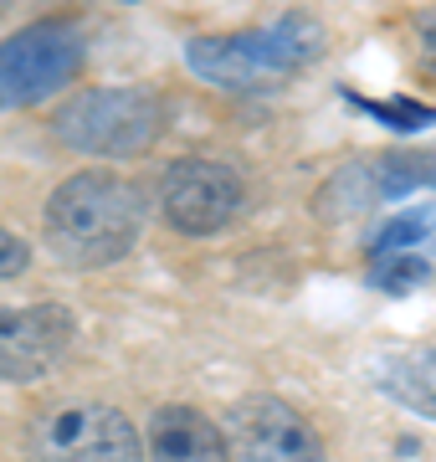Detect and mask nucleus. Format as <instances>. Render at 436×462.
<instances>
[{
    "instance_id": "nucleus-1",
    "label": "nucleus",
    "mask_w": 436,
    "mask_h": 462,
    "mask_svg": "<svg viewBox=\"0 0 436 462\" xmlns=\"http://www.w3.org/2000/svg\"><path fill=\"white\" fill-rule=\"evenodd\" d=\"M144 231V196L139 185L83 170L51 190L47 200V247L68 267H108L129 257Z\"/></svg>"
},
{
    "instance_id": "nucleus-2",
    "label": "nucleus",
    "mask_w": 436,
    "mask_h": 462,
    "mask_svg": "<svg viewBox=\"0 0 436 462\" xmlns=\"http://www.w3.org/2000/svg\"><path fill=\"white\" fill-rule=\"evenodd\" d=\"M190 67L201 72L205 83L232 88V93H268V88L293 83L303 67H313L323 57V26L313 16H293L272 21L262 32H241V36H201L185 47Z\"/></svg>"
},
{
    "instance_id": "nucleus-3",
    "label": "nucleus",
    "mask_w": 436,
    "mask_h": 462,
    "mask_svg": "<svg viewBox=\"0 0 436 462\" xmlns=\"http://www.w3.org/2000/svg\"><path fill=\"white\" fill-rule=\"evenodd\" d=\"M165 129V103L144 88H87L68 108H57L51 134L77 154L139 160Z\"/></svg>"
},
{
    "instance_id": "nucleus-4",
    "label": "nucleus",
    "mask_w": 436,
    "mask_h": 462,
    "mask_svg": "<svg viewBox=\"0 0 436 462\" xmlns=\"http://www.w3.org/2000/svg\"><path fill=\"white\" fill-rule=\"evenodd\" d=\"M32 462H144V442L108 401H62L32 427Z\"/></svg>"
},
{
    "instance_id": "nucleus-5",
    "label": "nucleus",
    "mask_w": 436,
    "mask_h": 462,
    "mask_svg": "<svg viewBox=\"0 0 436 462\" xmlns=\"http://www.w3.org/2000/svg\"><path fill=\"white\" fill-rule=\"evenodd\" d=\"M83 32L72 21H36L0 42V108H32L77 78Z\"/></svg>"
},
{
    "instance_id": "nucleus-6",
    "label": "nucleus",
    "mask_w": 436,
    "mask_h": 462,
    "mask_svg": "<svg viewBox=\"0 0 436 462\" xmlns=\"http://www.w3.org/2000/svg\"><path fill=\"white\" fill-rule=\"evenodd\" d=\"M226 452L236 462H323L319 431L277 396H247L226 416Z\"/></svg>"
},
{
    "instance_id": "nucleus-7",
    "label": "nucleus",
    "mask_w": 436,
    "mask_h": 462,
    "mask_svg": "<svg viewBox=\"0 0 436 462\" xmlns=\"http://www.w3.org/2000/svg\"><path fill=\"white\" fill-rule=\"evenodd\" d=\"M159 206L185 236H216L241 211V175L216 160H175L159 180Z\"/></svg>"
},
{
    "instance_id": "nucleus-8",
    "label": "nucleus",
    "mask_w": 436,
    "mask_h": 462,
    "mask_svg": "<svg viewBox=\"0 0 436 462\" xmlns=\"http://www.w3.org/2000/svg\"><path fill=\"white\" fill-rule=\"evenodd\" d=\"M77 339V319L62 303L0 309V380H41Z\"/></svg>"
},
{
    "instance_id": "nucleus-9",
    "label": "nucleus",
    "mask_w": 436,
    "mask_h": 462,
    "mask_svg": "<svg viewBox=\"0 0 436 462\" xmlns=\"http://www.w3.org/2000/svg\"><path fill=\"white\" fill-rule=\"evenodd\" d=\"M150 462H232L226 431L195 406H159L150 416Z\"/></svg>"
},
{
    "instance_id": "nucleus-10",
    "label": "nucleus",
    "mask_w": 436,
    "mask_h": 462,
    "mask_svg": "<svg viewBox=\"0 0 436 462\" xmlns=\"http://www.w3.org/2000/svg\"><path fill=\"white\" fill-rule=\"evenodd\" d=\"M375 385L390 401H401L405 411H421L426 421H436V349H380L375 355Z\"/></svg>"
},
{
    "instance_id": "nucleus-11",
    "label": "nucleus",
    "mask_w": 436,
    "mask_h": 462,
    "mask_svg": "<svg viewBox=\"0 0 436 462\" xmlns=\"http://www.w3.org/2000/svg\"><path fill=\"white\" fill-rule=\"evenodd\" d=\"M369 175H375L380 200H386V196H405V190H431V185H436V160H431V154H390V160H375Z\"/></svg>"
},
{
    "instance_id": "nucleus-12",
    "label": "nucleus",
    "mask_w": 436,
    "mask_h": 462,
    "mask_svg": "<svg viewBox=\"0 0 436 462\" xmlns=\"http://www.w3.org/2000/svg\"><path fill=\"white\" fill-rule=\"evenodd\" d=\"M375 200H380V190H375L369 165H350V170H339L334 180H329V190H323V200H319V211L354 216V211H365V206H375Z\"/></svg>"
},
{
    "instance_id": "nucleus-13",
    "label": "nucleus",
    "mask_w": 436,
    "mask_h": 462,
    "mask_svg": "<svg viewBox=\"0 0 436 462\" xmlns=\"http://www.w3.org/2000/svg\"><path fill=\"white\" fill-rule=\"evenodd\" d=\"M354 98V93H350ZM359 103V114H375V118H386V124H395V129H431L436 124V108H421V103H375V98H354Z\"/></svg>"
},
{
    "instance_id": "nucleus-14",
    "label": "nucleus",
    "mask_w": 436,
    "mask_h": 462,
    "mask_svg": "<svg viewBox=\"0 0 436 462\" xmlns=\"http://www.w3.org/2000/svg\"><path fill=\"white\" fill-rule=\"evenodd\" d=\"M431 267L421 263V257H386V263L375 267V288H386V293H405V288H421Z\"/></svg>"
},
{
    "instance_id": "nucleus-15",
    "label": "nucleus",
    "mask_w": 436,
    "mask_h": 462,
    "mask_svg": "<svg viewBox=\"0 0 436 462\" xmlns=\"http://www.w3.org/2000/svg\"><path fill=\"white\" fill-rule=\"evenodd\" d=\"M426 226H431V211H416V216H401V221H390L375 242H369V252L380 257V252H390V247H411V242H421L426 236Z\"/></svg>"
},
{
    "instance_id": "nucleus-16",
    "label": "nucleus",
    "mask_w": 436,
    "mask_h": 462,
    "mask_svg": "<svg viewBox=\"0 0 436 462\" xmlns=\"http://www.w3.org/2000/svg\"><path fill=\"white\" fill-rule=\"evenodd\" d=\"M26 263H32V247L21 242L16 231L0 226V282H5V278H21V273H26Z\"/></svg>"
},
{
    "instance_id": "nucleus-17",
    "label": "nucleus",
    "mask_w": 436,
    "mask_h": 462,
    "mask_svg": "<svg viewBox=\"0 0 436 462\" xmlns=\"http://www.w3.org/2000/svg\"><path fill=\"white\" fill-rule=\"evenodd\" d=\"M11 5H16V0H0V16H5V11H11Z\"/></svg>"
},
{
    "instance_id": "nucleus-18",
    "label": "nucleus",
    "mask_w": 436,
    "mask_h": 462,
    "mask_svg": "<svg viewBox=\"0 0 436 462\" xmlns=\"http://www.w3.org/2000/svg\"><path fill=\"white\" fill-rule=\"evenodd\" d=\"M426 67H431V78H436V51H431V57H426Z\"/></svg>"
}]
</instances>
